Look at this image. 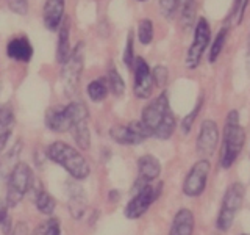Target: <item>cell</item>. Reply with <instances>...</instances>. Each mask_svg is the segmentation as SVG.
<instances>
[{"label":"cell","instance_id":"6da1fadb","mask_svg":"<svg viewBox=\"0 0 250 235\" xmlns=\"http://www.w3.org/2000/svg\"><path fill=\"white\" fill-rule=\"evenodd\" d=\"M45 157L50 162L60 164L62 169L69 172V176L74 180H84L91 174V166L88 160L78 152V149L70 146L66 141H53L47 146Z\"/></svg>","mask_w":250,"mask_h":235},{"label":"cell","instance_id":"7a4b0ae2","mask_svg":"<svg viewBox=\"0 0 250 235\" xmlns=\"http://www.w3.org/2000/svg\"><path fill=\"white\" fill-rule=\"evenodd\" d=\"M246 143V130L239 122V113L236 110L227 115L224 132H222V147L221 157H219V166L222 169H229L233 163L238 160V157Z\"/></svg>","mask_w":250,"mask_h":235},{"label":"cell","instance_id":"3957f363","mask_svg":"<svg viewBox=\"0 0 250 235\" xmlns=\"http://www.w3.org/2000/svg\"><path fill=\"white\" fill-rule=\"evenodd\" d=\"M70 119V135L82 151L91 147V130H89V110L82 100H72L66 105Z\"/></svg>","mask_w":250,"mask_h":235},{"label":"cell","instance_id":"277c9868","mask_svg":"<svg viewBox=\"0 0 250 235\" xmlns=\"http://www.w3.org/2000/svg\"><path fill=\"white\" fill-rule=\"evenodd\" d=\"M246 198V187L241 182H234L231 184L224 193L221 209H219V215L216 219V227L217 231L227 232L230 231V227L234 223V218H236L238 212L241 210L242 202Z\"/></svg>","mask_w":250,"mask_h":235},{"label":"cell","instance_id":"5b68a950","mask_svg":"<svg viewBox=\"0 0 250 235\" xmlns=\"http://www.w3.org/2000/svg\"><path fill=\"white\" fill-rule=\"evenodd\" d=\"M35 182L33 169L28 163L19 162L18 166L14 168L11 176L6 180V204L8 207H18L21 201L25 198V194L31 190Z\"/></svg>","mask_w":250,"mask_h":235},{"label":"cell","instance_id":"8992f818","mask_svg":"<svg viewBox=\"0 0 250 235\" xmlns=\"http://www.w3.org/2000/svg\"><path fill=\"white\" fill-rule=\"evenodd\" d=\"M84 69V43L80 41L70 52V57L61 65V83L66 96H74L80 86V78Z\"/></svg>","mask_w":250,"mask_h":235},{"label":"cell","instance_id":"52a82bcc","mask_svg":"<svg viewBox=\"0 0 250 235\" xmlns=\"http://www.w3.org/2000/svg\"><path fill=\"white\" fill-rule=\"evenodd\" d=\"M163 191V184L158 182V185L148 184L139 188L135 191L133 198L128 201V204L124 209V215L128 219H139L144 213H147L148 209L152 207V204L160 198Z\"/></svg>","mask_w":250,"mask_h":235},{"label":"cell","instance_id":"ba28073f","mask_svg":"<svg viewBox=\"0 0 250 235\" xmlns=\"http://www.w3.org/2000/svg\"><path fill=\"white\" fill-rule=\"evenodd\" d=\"M109 137H111L114 143L121 146H138L141 143H144L147 138H150L152 133L146 127L143 121L138 119L128 124L113 125L109 129Z\"/></svg>","mask_w":250,"mask_h":235},{"label":"cell","instance_id":"9c48e42d","mask_svg":"<svg viewBox=\"0 0 250 235\" xmlns=\"http://www.w3.org/2000/svg\"><path fill=\"white\" fill-rule=\"evenodd\" d=\"M209 169L211 164L208 159H200L199 162H195L183 180V194L188 196V198H199V196H202L208 184Z\"/></svg>","mask_w":250,"mask_h":235},{"label":"cell","instance_id":"30bf717a","mask_svg":"<svg viewBox=\"0 0 250 235\" xmlns=\"http://www.w3.org/2000/svg\"><path fill=\"white\" fill-rule=\"evenodd\" d=\"M174 112L170 110L169 105V97L167 93L163 91L158 94V97H155L150 104H147L143 108V113H141V121L144 122L146 127L150 130L152 137L155 135V132L160 129V125L164 122V119L172 115Z\"/></svg>","mask_w":250,"mask_h":235},{"label":"cell","instance_id":"8fae6325","mask_svg":"<svg viewBox=\"0 0 250 235\" xmlns=\"http://www.w3.org/2000/svg\"><path fill=\"white\" fill-rule=\"evenodd\" d=\"M211 41V27L205 18H200L195 24L194 28V39L192 44L188 49L186 55V68L188 69H195L200 65L202 55L207 50V47Z\"/></svg>","mask_w":250,"mask_h":235},{"label":"cell","instance_id":"7c38bea8","mask_svg":"<svg viewBox=\"0 0 250 235\" xmlns=\"http://www.w3.org/2000/svg\"><path fill=\"white\" fill-rule=\"evenodd\" d=\"M133 75H135V82H133V93L138 99H148L153 90V78H152V69L148 63L136 57L135 65H133Z\"/></svg>","mask_w":250,"mask_h":235},{"label":"cell","instance_id":"4fadbf2b","mask_svg":"<svg viewBox=\"0 0 250 235\" xmlns=\"http://www.w3.org/2000/svg\"><path fill=\"white\" fill-rule=\"evenodd\" d=\"M217 143H219V127L216 121L213 119L202 121L197 135V143H195L199 155L202 159H209L216 152Z\"/></svg>","mask_w":250,"mask_h":235},{"label":"cell","instance_id":"5bb4252c","mask_svg":"<svg viewBox=\"0 0 250 235\" xmlns=\"http://www.w3.org/2000/svg\"><path fill=\"white\" fill-rule=\"evenodd\" d=\"M161 174V163L156 157L146 154L138 160V179L133 185V193L138 191L144 185L153 184Z\"/></svg>","mask_w":250,"mask_h":235},{"label":"cell","instance_id":"9a60e30c","mask_svg":"<svg viewBox=\"0 0 250 235\" xmlns=\"http://www.w3.org/2000/svg\"><path fill=\"white\" fill-rule=\"evenodd\" d=\"M66 18V0H45L42 6V22L49 31H58Z\"/></svg>","mask_w":250,"mask_h":235},{"label":"cell","instance_id":"2e32d148","mask_svg":"<svg viewBox=\"0 0 250 235\" xmlns=\"http://www.w3.org/2000/svg\"><path fill=\"white\" fill-rule=\"evenodd\" d=\"M35 49L25 35H16L6 44V57L18 63H30Z\"/></svg>","mask_w":250,"mask_h":235},{"label":"cell","instance_id":"e0dca14e","mask_svg":"<svg viewBox=\"0 0 250 235\" xmlns=\"http://www.w3.org/2000/svg\"><path fill=\"white\" fill-rule=\"evenodd\" d=\"M67 196H69V212L72 215L74 219H82L88 210V198L86 193L82 188V185L78 184V180H72L67 182Z\"/></svg>","mask_w":250,"mask_h":235},{"label":"cell","instance_id":"ac0fdd59","mask_svg":"<svg viewBox=\"0 0 250 235\" xmlns=\"http://www.w3.org/2000/svg\"><path fill=\"white\" fill-rule=\"evenodd\" d=\"M44 122H45V127L50 132H55V133L69 132L70 119H69L66 105L64 107H52V108L47 110Z\"/></svg>","mask_w":250,"mask_h":235},{"label":"cell","instance_id":"d6986e66","mask_svg":"<svg viewBox=\"0 0 250 235\" xmlns=\"http://www.w3.org/2000/svg\"><path fill=\"white\" fill-rule=\"evenodd\" d=\"M195 218L189 209H180L172 219L169 235H194Z\"/></svg>","mask_w":250,"mask_h":235},{"label":"cell","instance_id":"ffe728a7","mask_svg":"<svg viewBox=\"0 0 250 235\" xmlns=\"http://www.w3.org/2000/svg\"><path fill=\"white\" fill-rule=\"evenodd\" d=\"M16 127V116L10 105L0 107V155L5 152L6 143L10 141Z\"/></svg>","mask_w":250,"mask_h":235},{"label":"cell","instance_id":"44dd1931","mask_svg":"<svg viewBox=\"0 0 250 235\" xmlns=\"http://www.w3.org/2000/svg\"><path fill=\"white\" fill-rule=\"evenodd\" d=\"M70 52H72V47H70V21L66 16L64 21H62L61 27L58 30V43H57V58L58 65H64L67 58L70 57Z\"/></svg>","mask_w":250,"mask_h":235},{"label":"cell","instance_id":"7402d4cb","mask_svg":"<svg viewBox=\"0 0 250 235\" xmlns=\"http://www.w3.org/2000/svg\"><path fill=\"white\" fill-rule=\"evenodd\" d=\"M22 151V143L18 141L16 144H13L6 152L2 154V159H0V180L6 182L8 177L11 176V172L14 168L19 164V157Z\"/></svg>","mask_w":250,"mask_h":235},{"label":"cell","instance_id":"603a6c76","mask_svg":"<svg viewBox=\"0 0 250 235\" xmlns=\"http://www.w3.org/2000/svg\"><path fill=\"white\" fill-rule=\"evenodd\" d=\"M86 94L92 102H102L108 97L109 86L106 82V77H97L86 86Z\"/></svg>","mask_w":250,"mask_h":235},{"label":"cell","instance_id":"cb8c5ba5","mask_svg":"<svg viewBox=\"0 0 250 235\" xmlns=\"http://www.w3.org/2000/svg\"><path fill=\"white\" fill-rule=\"evenodd\" d=\"M35 206L39 213L50 216L53 215L55 209H57V202H55V199L52 198V194L49 191H45L44 188H39L35 194Z\"/></svg>","mask_w":250,"mask_h":235},{"label":"cell","instance_id":"d4e9b609","mask_svg":"<svg viewBox=\"0 0 250 235\" xmlns=\"http://www.w3.org/2000/svg\"><path fill=\"white\" fill-rule=\"evenodd\" d=\"M197 14V0H182L180 2V18H182L183 28H191L195 24Z\"/></svg>","mask_w":250,"mask_h":235},{"label":"cell","instance_id":"484cf974","mask_svg":"<svg viewBox=\"0 0 250 235\" xmlns=\"http://www.w3.org/2000/svg\"><path fill=\"white\" fill-rule=\"evenodd\" d=\"M106 82H108V86H109V93L114 94L116 97L124 96V93H125V82H124L122 75L119 74V70L116 69L114 65H109V68H108Z\"/></svg>","mask_w":250,"mask_h":235},{"label":"cell","instance_id":"4316f807","mask_svg":"<svg viewBox=\"0 0 250 235\" xmlns=\"http://www.w3.org/2000/svg\"><path fill=\"white\" fill-rule=\"evenodd\" d=\"M227 35H229V28L224 27L219 33L216 35L214 41L211 43V47H209V53H208V61L209 63H216V60L221 57V53L224 50V46H225V41H227Z\"/></svg>","mask_w":250,"mask_h":235},{"label":"cell","instance_id":"83f0119b","mask_svg":"<svg viewBox=\"0 0 250 235\" xmlns=\"http://www.w3.org/2000/svg\"><path fill=\"white\" fill-rule=\"evenodd\" d=\"M138 39L143 46L153 41V22L150 19H141L138 24Z\"/></svg>","mask_w":250,"mask_h":235},{"label":"cell","instance_id":"f1b7e54d","mask_svg":"<svg viewBox=\"0 0 250 235\" xmlns=\"http://www.w3.org/2000/svg\"><path fill=\"white\" fill-rule=\"evenodd\" d=\"M202 105H203V96L199 97V100L195 102V107L183 118V121H182V132L185 133V135H188V133H189V132L192 130L194 121H195V118L199 116L200 110H202Z\"/></svg>","mask_w":250,"mask_h":235},{"label":"cell","instance_id":"f546056e","mask_svg":"<svg viewBox=\"0 0 250 235\" xmlns=\"http://www.w3.org/2000/svg\"><path fill=\"white\" fill-rule=\"evenodd\" d=\"M135 35L130 30L127 35V44H125V50H124V65L128 69H133V65H135Z\"/></svg>","mask_w":250,"mask_h":235},{"label":"cell","instance_id":"4dcf8cb0","mask_svg":"<svg viewBox=\"0 0 250 235\" xmlns=\"http://www.w3.org/2000/svg\"><path fill=\"white\" fill-rule=\"evenodd\" d=\"M180 2L182 0H160V13L163 14V18H166L167 21L174 19L175 14L180 8Z\"/></svg>","mask_w":250,"mask_h":235},{"label":"cell","instance_id":"1f68e13d","mask_svg":"<svg viewBox=\"0 0 250 235\" xmlns=\"http://www.w3.org/2000/svg\"><path fill=\"white\" fill-rule=\"evenodd\" d=\"M152 78H153V85L158 86V88H163L164 85L167 83V78H169V70L166 66L158 65L152 69Z\"/></svg>","mask_w":250,"mask_h":235},{"label":"cell","instance_id":"d6a6232c","mask_svg":"<svg viewBox=\"0 0 250 235\" xmlns=\"http://www.w3.org/2000/svg\"><path fill=\"white\" fill-rule=\"evenodd\" d=\"M8 6L16 14L25 16L28 13V0H8Z\"/></svg>","mask_w":250,"mask_h":235},{"label":"cell","instance_id":"836d02e7","mask_svg":"<svg viewBox=\"0 0 250 235\" xmlns=\"http://www.w3.org/2000/svg\"><path fill=\"white\" fill-rule=\"evenodd\" d=\"M44 235H61V226L58 218H49V221H45Z\"/></svg>","mask_w":250,"mask_h":235},{"label":"cell","instance_id":"e575fe53","mask_svg":"<svg viewBox=\"0 0 250 235\" xmlns=\"http://www.w3.org/2000/svg\"><path fill=\"white\" fill-rule=\"evenodd\" d=\"M8 204L6 201H0V226H2L5 221H6V218H8Z\"/></svg>","mask_w":250,"mask_h":235},{"label":"cell","instance_id":"d590c367","mask_svg":"<svg viewBox=\"0 0 250 235\" xmlns=\"http://www.w3.org/2000/svg\"><path fill=\"white\" fill-rule=\"evenodd\" d=\"M13 235H28V227L25 223H19L16 224L14 231H13Z\"/></svg>","mask_w":250,"mask_h":235},{"label":"cell","instance_id":"8d00e7d4","mask_svg":"<svg viewBox=\"0 0 250 235\" xmlns=\"http://www.w3.org/2000/svg\"><path fill=\"white\" fill-rule=\"evenodd\" d=\"M108 199L111 201V202H117V201L121 199V193L117 191V190H111V191L108 193Z\"/></svg>","mask_w":250,"mask_h":235},{"label":"cell","instance_id":"74e56055","mask_svg":"<svg viewBox=\"0 0 250 235\" xmlns=\"http://www.w3.org/2000/svg\"><path fill=\"white\" fill-rule=\"evenodd\" d=\"M247 49H249V63H250V35H249V39H247Z\"/></svg>","mask_w":250,"mask_h":235},{"label":"cell","instance_id":"f35d334b","mask_svg":"<svg viewBox=\"0 0 250 235\" xmlns=\"http://www.w3.org/2000/svg\"><path fill=\"white\" fill-rule=\"evenodd\" d=\"M139 2H147V0H139Z\"/></svg>","mask_w":250,"mask_h":235},{"label":"cell","instance_id":"ab89813d","mask_svg":"<svg viewBox=\"0 0 250 235\" xmlns=\"http://www.w3.org/2000/svg\"><path fill=\"white\" fill-rule=\"evenodd\" d=\"M241 235H247V234H241Z\"/></svg>","mask_w":250,"mask_h":235}]
</instances>
